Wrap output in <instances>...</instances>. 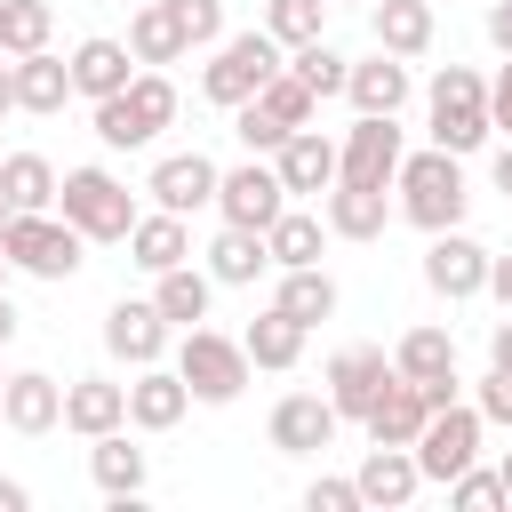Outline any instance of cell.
<instances>
[{
	"instance_id": "obj_47",
	"label": "cell",
	"mask_w": 512,
	"mask_h": 512,
	"mask_svg": "<svg viewBox=\"0 0 512 512\" xmlns=\"http://www.w3.org/2000/svg\"><path fill=\"white\" fill-rule=\"evenodd\" d=\"M480 296H496L504 312H512V256H488V288Z\"/></svg>"
},
{
	"instance_id": "obj_44",
	"label": "cell",
	"mask_w": 512,
	"mask_h": 512,
	"mask_svg": "<svg viewBox=\"0 0 512 512\" xmlns=\"http://www.w3.org/2000/svg\"><path fill=\"white\" fill-rule=\"evenodd\" d=\"M472 408H480V424H512V368H488L480 392H472Z\"/></svg>"
},
{
	"instance_id": "obj_15",
	"label": "cell",
	"mask_w": 512,
	"mask_h": 512,
	"mask_svg": "<svg viewBox=\"0 0 512 512\" xmlns=\"http://www.w3.org/2000/svg\"><path fill=\"white\" fill-rule=\"evenodd\" d=\"M352 488H360V512H400V504H416L424 472H416V456H408V448H376V440H368V456H360Z\"/></svg>"
},
{
	"instance_id": "obj_25",
	"label": "cell",
	"mask_w": 512,
	"mask_h": 512,
	"mask_svg": "<svg viewBox=\"0 0 512 512\" xmlns=\"http://www.w3.org/2000/svg\"><path fill=\"white\" fill-rule=\"evenodd\" d=\"M344 96H352V112H392L400 120V104H408V64L400 56H360L352 72H344Z\"/></svg>"
},
{
	"instance_id": "obj_28",
	"label": "cell",
	"mask_w": 512,
	"mask_h": 512,
	"mask_svg": "<svg viewBox=\"0 0 512 512\" xmlns=\"http://www.w3.org/2000/svg\"><path fill=\"white\" fill-rule=\"evenodd\" d=\"M88 472H96L104 496L128 504V496H144V472H152V464H144V448H136L128 424H120V432H96V440H88Z\"/></svg>"
},
{
	"instance_id": "obj_42",
	"label": "cell",
	"mask_w": 512,
	"mask_h": 512,
	"mask_svg": "<svg viewBox=\"0 0 512 512\" xmlns=\"http://www.w3.org/2000/svg\"><path fill=\"white\" fill-rule=\"evenodd\" d=\"M448 504H456V512H496V504H504V480L480 472V464H464V472L448 480Z\"/></svg>"
},
{
	"instance_id": "obj_54",
	"label": "cell",
	"mask_w": 512,
	"mask_h": 512,
	"mask_svg": "<svg viewBox=\"0 0 512 512\" xmlns=\"http://www.w3.org/2000/svg\"><path fill=\"white\" fill-rule=\"evenodd\" d=\"M496 480H504V504H512V448H504V464H496Z\"/></svg>"
},
{
	"instance_id": "obj_27",
	"label": "cell",
	"mask_w": 512,
	"mask_h": 512,
	"mask_svg": "<svg viewBox=\"0 0 512 512\" xmlns=\"http://www.w3.org/2000/svg\"><path fill=\"white\" fill-rule=\"evenodd\" d=\"M208 296H216L208 264H168V272H152V312H160L168 328H192V320H208Z\"/></svg>"
},
{
	"instance_id": "obj_17",
	"label": "cell",
	"mask_w": 512,
	"mask_h": 512,
	"mask_svg": "<svg viewBox=\"0 0 512 512\" xmlns=\"http://www.w3.org/2000/svg\"><path fill=\"white\" fill-rule=\"evenodd\" d=\"M320 224H328L336 240H376V232L392 224V192H384V184H328V192H320Z\"/></svg>"
},
{
	"instance_id": "obj_22",
	"label": "cell",
	"mask_w": 512,
	"mask_h": 512,
	"mask_svg": "<svg viewBox=\"0 0 512 512\" xmlns=\"http://www.w3.org/2000/svg\"><path fill=\"white\" fill-rule=\"evenodd\" d=\"M424 416H432V400H424L408 376H392V384L368 400V416H360V424H368V440H376V448H416Z\"/></svg>"
},
{
	"instance_id": "obj_1",
	"label": "cell",
	"mask_w": 512,
	"mask_h": 512,
	"mask_svg": "<svg viewBox=\"0 0 512 512\" xmlns=\"http://www.w3.org/2000/svg\"><path fill=\"white\" fill-rule=\"evenodd\" d=\"M392 216H408L416 232H448V224H464V208H472V192H464V160L456 152H400V176H392Z\"/></svg>"
},
{
	"instance_id": "obj_20",
	"label": "cell",
	"mask_w": 512,
	"mask_h": 512,
	"mask_svg": "<svg viewBox=\"0 0 512 512\" xmlns=\"http://www.w3.org/2000/svg\"><path fill=\"white\" fill-rule=\"evenodd\" d=\"M120 424H128V384H112V376H72L64 384V432L96 440V432H120Z\"/></svg>"
},
{
	"instance_id": "obj_48",
	"label": "cell",
	"mask_w": 512,
	"mask_h": 512,
	"mask_svg": "<svg viewBox=\"0 0 512 512\" xmlns=\"http://www.w3.org/2000/svg\"><path fill=\"white\" fill-rule=\"evenodd\" d=\"M488 368H512V312L488 328Z\"/></svg>"
},
{
	"instance_id": "obj_11",
	"label": "cell",
	"mask_w": 512,
	"mask_h": 512,
	"mask_svg": "<svg viewBox=\"0 0 512 512\" xmlns=\"http://www.w3.org/2000/svg\"><path fill=\"white\" fill-rule=\"evenodd\" d=\"M392 376H400V368H392L384 344H344V352L328 360V408H336V424H360L368 400H376Z\"/></svg>"
},
{
	"instance_id": "obj_38",
	"label": "cell",
	"mask_w": 512,
	"mask_h": 512,
	"mask_svg": "<svg viewBox=\"0 0 512 512\" xmlns=\"http://www.w3.org/2000/svg\"><path fill=\"white\" fill-rule=\"evenodd\" d=\"M264 32L280 48H304V40L328 32V0H264Z\"/></svg>"
},
{
	"instance_id": "obj_52",
	"label": "cell",
	"mask_w": 512,
	"mask_h": 512,
	"mask_svg": "<svg viewBox=\"0 0 512 512\" xmlns=\"http://www.w3.org/2000/svg\"><path fill=\"white\" fill-rule=\"evenodd\" d=\"M16 336V304H8V288H0V344Z\"/></svg>"
},
{
	"instance_id": "obj_33",
	"label": "cell",
	"mask_w": 512,
	"mask_h": 512,
	"mask_svg": "<svg viewBox=\"0 0 512 512\" xmlns=\"http://www.w3.org/2000/svg\"><path fill=\"white\" fill-rule=\"evenodd\" d=\"M264 248H272V264H280V272H296V264H320V248H328V224H320L312 208H280V216L264 224Z\"/></svg>"
},
{
	"instance_id": "obj_50",
	"label": "cell",
	"mask_w": 512,
	"mask_h": 512,
	"mask_svg": "<svg viewBox=\"0 0 512 512\" xmlns=\"http://www.w3.org/2000/svg\"><path fill=\"white\" fill-rule=\"evenodd\" d=\"M488 176H496V192H504V200H512V136H504V144H496V168H488Z\"/></svg>"
},
{
	"instance_id": "obj_29",
	"label": "cell",
	"mask_w": 512,
	"mask_h": 512,
	"mask_svg": "<svg viewBox=\"0 0 512 512\" xmlns=\"http://www.w3.org/2000/svg\"><path fill=\"white\" fill-rule=\"evenodd\" d=\"M368 24H376V48L400 64L432 48V0H368Z\"/></svg>"
},
{
	"instance_id": "obj_58",
	"label": "cell",
	"mask_w": 512,
	"mask_h": 512,
	"mask_svg": "<svg viewBox=\"0 0 512 512\" xmlns=\"http://www.w3.org/2000/svg\"><path fill=\"white\" fill-rule=\"evenodd\" d=\"M0 384H8V376H0Z\"/></svg>"
},
{
	"instance_id": "obj_30",
	"label": "cell",
	"mask_w": 512,
	"mask_h": 512,
	"mask_svg": "<svg viewBox=\"0 0 512 512\" xmlns=\"http://www.w3.org/2000/svg\"><path fill=\"white\" fill-rule=\"evenodd\" d=\"M304 336H312V328L272 304V312H256V320L240 328V352H248V368H296V360H304Z\"/></svg>"
},
{
	"instance_id": "obj_40",
	"label": "cell",
	"mask_w": 512,
	"mask_h": 512,
	"mask_svg": "<svg viewBox=\"0 0 512 512\" xmlns=\"http://www.w3.org/2000/svg\"><path fill=\"white\" fill-rule=\"evenodd\" d=\"M288 72H296L312 96H344V72H352V64H344L328 40H304V48H288Z\"/></svg>"
},
{
	"instance_id": "obj_37",
	"label": "cell",
	"mask_w": 512,
	"mask_h": 512,
	"mask_svg": "<svg viewBox=\"0 0 512 512\" xmlns=\"http://www.w3.org/2000/svg\"><path fill=\"white\" fill-rule=\"evenodd\" d=\"M56 40V8L48 0H0V56H32Z\"/></svg>"
},
{
	"instance_id": "obj_14",
	"label": "cell",
	"mask_w": 512,
	"mask_h": 512,
	"mask_svg": "<svg viewBox=\"0 0 512 512\" xmlns=\"http://www.w3.org/2000/svg\"><path fill=\"white\" fill-rule=\"evenodd\" d=\"M272 448H280V456H320V448H336V408H328V392H288V400H272Z\"/></svg>"
},
{
	"instance_id": "obj_12",
	"label": "cell",
	"mask_w": 512,
	"mask_h": 512,
	"mask_svg": "<svg viewBox=\"0 0 512 512\" xmlns=\"http://www.w3.org/2000/svg\"><path fill=\"white\" fill-rule=\"evenodd\" d=\"M424 288H432V296H448V304L480 296V288H488V248H480L464 224L432 232V248H424Z\"/></svg>"
},
{
	"instance_id": "obj_45",
	"label": "cell",
	"mask_w": 512,
	"mask_h": 512,
	"mask_svg": "<svg viewBox=\"0 0 512 512\" xmlns=\"http://www.w3.org/2000/svg\"><path fill=\"white\" fill-rule=\"evenodd\" d=\"M304 512H360V488L352 480H312L304 488Z\"/></svg>"
},
{
	"instance_id": "obj_5",
	"label": "cell",
	"mask_w": 512,
	"mask_h": 512,
	"mask_svg": "<svg viewBox=\"0 0 512 512\" xmlns=\"http://www.w3.org/2000/svg\"><path fill=\"white\" fill-rule=\"evenodd\" d=\"M176 376H184V392L192 400H208V408H232L240 392H248V352H240V336H224V328H184V344H176Z\"/></svg>"
},
{
	"instance_id": "obj_36",
	"label": "cell",
	"mask_w": 512,
	"mask_h": 512,
	"mask_svg": "<svg viewBox=\"0 0 512 512\" xmlns=\"http://www.w3.org/2000/svg\"><path fill=\"white\" fill-rule=\"evenodd\" d=\"M0 192H8L16 216L24 208H56V168L40 152H0Z\"/></svg>"
},
{
	"instance_id": "obj_7",
	"label": "cell",
	"mask_w": 512,
	"mask_h": 512,
	"mask_svg": "<svg viewBox=\"0 0 512 512\" xmlns=\"http://www.w3.org/2000/svg\"><path fill=\"white\" fill-rule=\"evenodd\" d=\"M80 232L56 216V208H24V216H8V232H0V256L16 264V272H32V280H72L80 272Z\"/></svg>"
},
{
	"instance_id": "obj_34",
	"label": "cell",
	"mask_w": 512,
	"mask_h": 512,
	"mask_svg": "<svg viewBox=\"0 0 512 512\" xmlns=\"http://www.w3.org/2000/svg\"><path fill=\"white\" fill-rule=\"evenodd\" d=\"M288 320H304V328H320V320H336V280L320 272V264H296V272H280V296H272Z\"/></svg>"
},
{
	"instance_id": "obj_19",
	"label": "cell",
	"mask_w": 512,
	"mask_h": 512,
	"mask_svg": "<svg viewBox=\"0 0 512 512\" xmlns=\"http://www.w3.org/2000/svg\"><path fill=\"white\" fill-rule=\"evenodd\" d=\"M0 424H8V432H56V424H64V384L40 376V368L8 376V384H0Z\"/></svg>"
},
{
	"instance_id": "obj_16",
	"label": "cell",
	"mask_w": 512,
	"mask_h": 512,
	"mask_svg": "<svg viewBox=\"0 0 512 512\" xmlns=\"http://www.w3.org/2000/svg\"><path fill=\"white\" fill-rule=\"evenodd\" d=\"M272 168H280V184H288V200H320L328 184H336V144L320 136V128H288L280 136V152H272Z\"/></svg>"
},
{
	"instance_id": "obj_35",
	"label": "cell",
	"mask_w": 512,
	"mask_h": 512,
	"mask_svg": "<svg viewBox=\"0 0 512 512\" xmlns=\"http://www.w3.org/2000/svg\"><path fill=\"white\" fill-rule=\"evenodd\" d=\"M128 56H136V64H176V56H184V32H176L168 0H144V8L128 16Z\"/></svg>"
},
{
	"instance_id": "obj_23",
	"label": "cell",
	"mask_w": 512,
	"mask_h": 512,
	"mask_svg": "<svg viewBox=\"0 0 512 512\" xmlns=\"http://www.w3.org/2000/svg\"><path fill=\"white\" fill-rule=\"evenodd\" d=\"M8 72H16V112H64L72 104V64L56 56V48H32V56H8Z\"/></svg>"
},
{
	"instance_id": "obj_55",
	"label": "cell",
	"mask_w": 512,
	"mask_h": 512,
	"mask_svg": "<svg viewBox=\"0 0 512 512\" xmlns=\"http://www.w3.org/2000/svg\"><path fill=\"white\" fill-rule=\"evenodd\" d=\"M8 216H16V208H8V192H0V232H8Z\"/></svg>"
},
{
	"instance_id": "obj_41",
	"label": "cell",
	"mask_w": 512,
	"mask_h": 512,
	"mask_svg": "<svg viewBox=\"0 0 512 512\" xmlns=\"http://www.w3.org/2000/svg\"><path fill=\"white\" fill-rule=\"evenodd\" d=\"M168 16L184 32V48H216L224 40V0H168Z\"/></svg>"
},
{
	"instance_id": "obj_59",
	"label": "cell",
	"mask_w": 512,
	"mask_h": 512,
	"mask_svg": "<svg viewBox=\"0 0 512 512\" xmlns=\"http://www.w3.org/2000/svg\"><path fill=\"white\" fill-rule=\"evenodd\" d=\"M432 8H440V0H432Z\"/></svg>"
},
{
	"instance_id": "obj_4",
	"label": "cell",
	"mask_w": 512,
	"mask_h": 512,
	"mask_svg": "<svg viewBox=\"0 0 512 512\" xmlns=\"http://www.w3.org/2000/svg\"><path fill=\"white\" fill-rule=\"evenodd\" d=\"M56 216L80 232V240H128L136 224V200L112 168H64L56 176Z\"/></svg>"
},
{
	"instance_id": "obj_46",
	"label": "cell",
	"mask_w": 512,
	"mask_h": 512,
	"mask_svg": "<svg viewBox=\"0 0 512 512\" xmlns=\"http://www.w3.org/2000/svg\"><path fill=\"white\" fill-rule=\"evenodd\" d=\"M488 128H504V136H512V56H504V72L488 80Z\"/></svg>"
},
{
	"instance_id": "obj_56",
	"label": "cell",
	"mask_w": 512,
	"mask_h": 512,
	"mask_svg": "<svg viewBox=\"0 0 512 512\" xmlns=\"http://www.w3.org/2000/svg\"><path fill=\"white\" fill-rule=\"evenodd\" d=\"M328 8H368V0H328Z\"/></svg>"
},
{
	"instance_id": "obj_3",
	"label": "cell",
	"mask_w": 512,
	"mask_h": 512,
	"mask_svg": "<svg viewBox=\"0 0 512 512\" xmlns=\"http://www.w3.org/2000/svg\"><path fill=\"white\" fill-rule=\"evenodd\" d=\"M424 112H432V144L456 152V160L496 136V128H488V80H480L472 64H440L432 88H424Z\"/></svg>"
},
{
	"instance_id": "obj_9",
	"label": "cell",
	"mask_w": 512,
	"mask_h": 512,
	"mask_svg": "<svg viewBox=\"0 0 512 512\" xmlns=\"http://www.w3.org/2000/svg\"><path fill=\"white\" fill-rule=\"evenodd\" d=\"M400 128H392V112H360L352 128H344V144H336V184H384L392 192V176H400Z\"/></svg>"
},
{
	"instance_id": "obj_57",
	"label": "cell",
	"mask_w": 512,
	"mask_h": 512,
	"mask_svg": "<svg viewBox=\"0 0 512 512\" xmlns=\"http://www.w3.org/2000/svg\"><path fill=\"white\" fill-rule=\"evenodd\" d=\"M0 288H8V256H0Z\"/></svg>"
},
{
	"instance_id": "obj_24",
	"label": "cell",
	"mask_w": 512,
	"mask_h": 512,
	"mask_svg": "<svg viewBox=\"0 0 512 512\" xmlns=\"http://www.w3.org/2000/svg\"><path fill=\"white\" fill-rule=\"evenodd\" d=\"M64 64H72V96H88V104L136 80V56H128V40H104V32H96V40H80Z\"/></svg>"
},
{
	"instance_id": "obj_26",
	"label": "cell",
	"mask_w": 512,
	"mask_h": 512,
	"mask_svg": "<svg viewBox=\"0 0 512 512\" xmlns=\"http://www.w3.org/2000/svg\"><path fill=\"white\" fill-rule=\"evenodd\" d=\"M128 264H136V272H168V264H192V232H184V216H168V208L136 216V224H128Z\"/></svg>"
},
{
	"instance_id": "obj_8",
	"label": "cell",
	"mask_w": 512,
	"mask_h": 512,
	"mask_svg": "<svg viewBox=\"0 0 512 512\" xmlns=\"http://www.w3.org/2000/svg\"><path fill=\"white\" fill-rule=\"evenodd\" d=\"M408 456H416V472H424V480H440V488H448L464 464H480V408H464V400L432 408Z\"/></svg>"
},
{
	"instance_id": "obj_51",
	"label": "cell",
	"mask_w": 512,
	"mask_h": 512,
	"mask_svg": "<svg viewBox=\"0 0 512 512\" xmlns=\"http://www.w3.org/2000/svg\"><path fill=\"white\" fill-rule=\"evenodd\" d=\"M24 504H32V488L24 480H0V512H24Z\"/></svg>"
},
{
	"instance_id": "obj_43",
	"label": "cell",
	"mask_w": 512,
	"mask_h": 512,
	"mask_svg": "<svg viewBox=\"0 0 512 512\" xmlns=\"http://www.w3.org/2000/svg\"><path fill=\"white\" fill-rule=\"evenodd\" d=\"M232 136H240L248 152H280V136H288V128H280L264 104H232Z\"/></svg>"
},
{
	"instance_id": "obj_49",
	"label": "cell",
	"mask_w": 512,
	"mask_h": 512,
	"mask_svg": "<svg viewBox=\"0 0 512 512\" xmlns=\"http://www.w3.org/2000/svg\"><path fill=\"white\" fill-rule=\"evenodd\" d=\"M488 40L512 56V0H496V8H488Z\"/></svg>"
},
{
	"instance_id": "obj_2",
	"label": "cell",
	"mask_w": 512,
	"mask_h": 512,
	"mask_svg": "<svg viewBox=\"0 0 512 512\" xmlns=\"http://www.w3.org/2000/svg\"><path fill=\"white\" fill-rule=\"evenodd\" d=\"M168 120H176V80H168L160 64H144L128 88L96 96V136H104L112 152H144V144H152Z\"/></svg>"
},
{
	"instance_id": "obj_21",
	"label": "cell",
	"mask_w": 512,
	"mask_h": 512,
	"mask_svg": "<svg viewBox=\"0 0 512 512\" xmlns=\"http://www.w3.org/2000/svg\"><path fill=\"white\" fill-rule=\"evenodd\" d=\"M184 408H192L184 376L160 368V360H144L136 384H128V424H136V432H168V424H184Z\"/></svg>"
},
{
	"instance_id": "obj_31",
	"label": "cell",
	"mask_w": 512,
	"mask_h": 512,
	"mask_svg": "<svg viewBox=\"0 0 512 512\" xmlns=\"http://www.w3.org/2000/svg\"><path fill=\"white\" fill-rule=\"evenodd\" d=\"M392 368H400L408 384H440V376H456V336H448L440 320H416V328L392 344Z\"/></svg>"
},
{
	"instance_id": "obj_18",
	"label": "cell",
	"mask_w": 512,
	"mask_h": 512,
	"mask_svg": "<svg viewBox=\"0 0 512 512\" xmlns=\"http://www.w3.org/2000/svg\"><path fill=\"white\" fill-rule=\"evenodd\" d=\"M104 352L112 360H128V368H144V360H160L168 352V320L152 312V296L136 304V296H120L112 312H104Z\"/></svg>"
},
{
	"instance_id": "obj_32",
	"label": "cell",
	"mask_w": 512,
	"mask_h": 512,
	"mask_svg": "<svg viewBox=\"0 0 512 512\" xmlns=\"http://www.w3.org/2000/svg\"><path fill=\"white\" fill-rule=\"evenodd\" d=\"M256 272H272V248H264V232H240V224H224V232L208 240V280H216V288H248Z\"/></svg>"
},
{
	"instance_id": "obj_53",
	"label": "cell",
	"mask_w": 512,
	"mask_h": 512,
	"mask_svg": "<svg viewBox=\"0 0 512 512\" xmlns=\"http://www.w3.org/2000/svg\"><path fill=\"white\" fill-rule=\"evenodd\" d=\"M0 112H16V72L0 64Z\"/></svg>"
},
{
	"instance_id": "obj_13",
	"label": "cell",
	"mask_w": 512,
	"mask_h": 512,
	"mask_svg": "<svg viewBox=\"0 0 512 512\" xmlns=\"http://www.w3.org/2000/svg\"><path fill=\"white\" fill-rule=\"evenodd\" d=\"M216 160L208 152H168L152 176H144V192H152V208H168V216H192V208H216Z\"/></svg>"
},
{
	"instance_id": "obj_39",
	"label": "cell",
	"mask_w": 512,
	"mask_h": 512,
	"mask_svg": "<svg viewBox=\"0 0 512 512\" xmlns=\"http://www.w3.org/2000/svg\"><path fill=\"white\" fill-rule=\"evenodd\" d=\"M248 104H264V112H272L280 128H312V104H320V96H312V88H304V80H296V72L280 64V72H272V80H264V88L248 96Z\"/></svg>"
},
{
	"instance_id": "obj_10",
	"label": "cell",
	"mask_w": 512,
	"mask_h": 512,
	"mask_svg": "<svg viewBox=\"0 0 512 512\" xmlns=\"http://www.w3.org/2000/svg\"><path fill=\"white\" fill-rule=\"evenodd\" d=\"M280 208H288V184H280L272 160H248V168H224L216 176V216L240 224V232H264Z\"/></svg>"
},
{
	"instance_id": "obj_6",
	"label": "cell",
	"mask_w": 512,
	"mask_h": 512,
	"mask_svg": "<svg viewBox=\"0 0 512 512\" xmlns=\"http://www.w3.org/2000/svg\"><path fill=\"white\" fill-rule=\"evenodd\" d=\"M280 64H288V48H280L272 32H224V40H216V56H208V72H200V96L232 112V104H248Z\"/></svg>"
}]
</instances>
